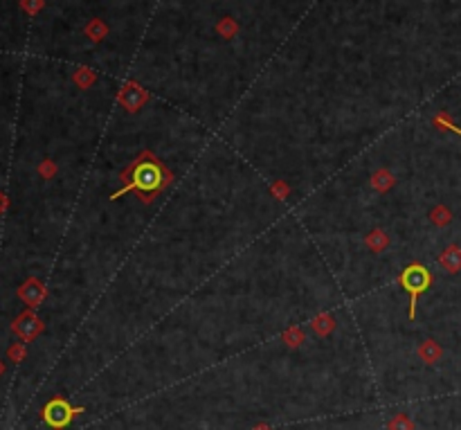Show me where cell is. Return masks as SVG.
I'll return each mask as SVG.
<instances>
[{
    "label": "cell",
    "mask_w": 461,
    "mask_h": 430,
    "mask_svg": "<svg viewBox=\"0 0 461 430\" xmlns=\"http://www.w3.org/2000/svg\"><path fill=\"white\" fill-rule=\"evenodd\" d=\"M441 266H446L450 273H457L461 266V250L459 248H448L444 255H441Z\"/></svg>",
    "instance_id": "cell-5"
},
{
    "label": "cell",
    "mask_w": 461,
    "mask_h": 430,
    "mask_svg": "<svg viewBox=\"0 0 461 430\" xmlns=\"http://www.w3.org/2000/svg\"><path fill=\"white\" fill-rule=\"evenodd\" d=\"M41 5H43V0H23V10L27 14H36L41 10Z\"/></svg>",
    "instance_id": "cell-10"
},
{
    "label": "cell",
    "mask_w": 461,
    "mask_h": 430,
    "mask_svg": "<svg viewBox=\"0 0 461 430\" xmlns=\"http://www.w3.org/2000/svg\"><path fill=\"white\" fill-rule=\"evenodd\" d=\"M435 124H437V127H441V129H448V131H455V133H459V136H461V129H459V127H455V124H453V122H450V120L446 118V115H439V118L435 120Z\"/></svg>",
    "instance_id": "cell-9"
},
{
    "label": "cell",
    "mask_w": 461,
    "mask_h": 430,
    "mask_svg": "<svg viewBox=\"0 0 461 430\" xmlns=\"http://www.w3.org/2000/svg\"><path fill=\"white\" fill-rule=\"evenodd\" d=\"M86 32H88V34H90V37H93L95 41H99V39H102V37H104V34H106V28H104V25H102V23H99V21H95V23H93V25H90V28L86 30Z\"/></svg>",
    "instance_id": "cell-8"
},
{
    "label": "cell",
    "mask_w": 461,
    "mask_h": 430,
    "mask_svg": "<svg viewBox=\"0 0 461 430\" xmlns=\"http://www.w3.org/2000/svg\"><path fill=\"white\" fill-rule=\"evenodd\" d=\"M126 176H129V183H126L122 190H117L111 196V201H117L122 194H129V192L153 194L162 190V187L171 181V176L156 163V160H153V163H142V158L126 172Z\"/></svg>",
    "instance_id": "cell-1"
},
{
    "label": "cell",
    "mask_w": 461,
    "mask_h": 430,
    "mask_svg": "<svg viewBox=\"0 0 461 430\" xmlns=\"http://www.w3.org/2000/svg\"><path fill=\"white\" fill-rule=\"evenodd\" d=\"M432 219H435V223H448L450 221V212H446L444 208H439L432 212Z\"/></svg>",
    "instance_id": "cell-11"
},
{
    "label": "cell",
    "mask_w": 461,
    "mask_h": 430,
    "mask_svg": "<svg viewBox=\"0 0 461 430\" xmlns=\"http://www.w3.org/2000/svg\"><path fill=\"white\" fill-rule=\"evenodd\" d=\"M390 185H394V178H392L390 174H387V172H378V174L374 176V187H376V190L385 192Z\"/></svg>",
    "instance_id": "cell-7"
},
{
    "label": "cell",
    "mask_w": 461,
    "mask_h": 430,
    "mask_svg": "<svg viewBox=\"0 0 461 430\" xmlns=\"http://www.w3.org/2000/svg\"><path fill=\"white\" fill-rule=\"evenodd\" d=\"M401 286L405 291H408V295H410V320H414L417 318V302H419V295L423 293V291H428L430 289V284H432V275H430V271L426 266H421V264H412V266H408L405 271L401 273Z\"/></svg>",
    "instance_id": "cell-2"
},
{
    "label": "cell",
    "mask_w": 461,
    "mask_h": 430,
    "mask_svg": "<svg viewBox=\"0 0 461 430\" xmlns=\"http://www.w3.org/2000/svg\"><path fill=\"white\" fill-rule=\"evenodd\" d=\"M77 410H72L66 401H61V399H54L52 403H48V408H45V412H43V417H45V421L52 426V428H63L68 424V421L72 419V415H75Z\"/></svg>",
    "instance_id": "cell-3"
},
{
    "label": "cell",
    "mask_w": 461,
    "mask_h": 430,
    "mask_svg": "<svg viewBox=\"0 0 461 430\" xmlns=\"http://www.w3.org/2000/svg\"><path fill=\"white\" fill-rule=\"evenodd\" d=\"M367 246L372 248V250H383L385 246H387V237H385V232H381V230H374L372 235L367 237Z\"/></svg>",
    "instance_id": "cell-6"
},
{
    "label": "cell",
    "mask_w": 461,
    "mask_h": 430,
    "mask_svg": "<svg viewBox=\"0 0 461 430\" xmlns=\"http://www.w3.org/2000/svg\"><path fill=\"white\" fill-rule=\"evenodd\" d=\"M144 100H147V93H144L142 88L133 86V84L126 86L124 91H122V95H120V102H122L129 111H138Z\"/></svg>",
    "instance_id": "cell-4"
}]
</instances>
